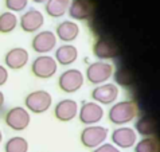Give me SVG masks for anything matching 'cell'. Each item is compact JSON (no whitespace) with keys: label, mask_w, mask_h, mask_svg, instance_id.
<instances>
[{"label":"cell","mask_w":160,"mask_h":152,"mask_svg":"<svg viewBox=\"0 0 160 152\" xmlns=\"http://www.w3.org/2000/svg\"><path fill=\"white\" fill-rule=\"evenodd\" d=\"M70 0H47L44 3V11L50 18H62L69 10Z\"/></svg>","instance_id":"cell-19"},{"label":"cell","mask_w":160,"mask_h":152,"mask_svg":"<svg viewBox=\"0 0 160 152\" xmlns=\"http://www.w3.org/2000/svg\"><path fill=\"white\" fill-rule=\"evenodd\" d=\"M113 65L104 61H97L86 69V79L93 85H102L112 77Z\"/></svg>","instance_id":"cell-5"},{"label":"cell","mask_w":160,"mask_h":152,"mask_svg":"<svg viewBox=\"0 0 160 152\" xmlns=\"http://www.w3.org/2000/svg\"><path fill=\"white\" fill-rule=\"evenodd\" d=\"M137 141V133L133 128L120 127L112 132V144L117 148H132Z\"/></svg>","instance_id":"cell-13"},{"label":"cell","mask_w":160,"mask_h":152,"mask_svg":"<svg viewBox=\"0 0 160 152\" xmlns=\"http://www.w3.org/2000/svg\"><path fill=\"white\" fill-rule=\"evenodd\" d=\"M78 114V104L77 101L72 98H65L61 100L54 108V116L58 121L62 123H69L73 119L77 117Z\"/></svg>","instance_id":"cell-14"},{"label":"cell","mask_w":160,"mask_h":152,"mask_svg":"<svg viewBox=\"0 0 160 152\" xmlns=\"http://www.w3.org/2000/svg\"><path fill=\"white\" fill-rule=\"evenodd\" d=\"M30 121L31 117L28 110L26 108H22V106H14L4 116V123H6L7 127L12 129V131H18V132L27 129Z\"/></svg>","instance_id":"cell-6"},{"label":"cell","mask_w":160,"mask_h":152,"mask_svg":"<svg viewBox=\"0 0 160 152\" xmlns=\"http://www.w3.org/2000/svg\"><path fill=\"white\" fill-rule=\"evenodd\" d=\"M135 152H160V144L156 137H143V140L136 141Z\"/></svg>","instance_id":"cell-23"},{"label":"cell","mask_w":160,"mask_h":152,"mask_svg":"<svg viewBox=\"0 0 160 152\" xmlns=\"http://www.w3.org/2000/svg\"><path fill=\"white\" fill-rule=\"evenodd\" d=\"M104 117V108L97 102H85L79 109V123L83 125H97Z\"/></svg>","instance_id":"cell-11"},{"label":"cell","mask_w":160,"mask_h":152,"mask_svg":"<svg viewBox=\"0 0 160 152\" xmlns=\"http://www.w3.org/2000/svg\"><path fill=\"white\" fill-rule=\"evenodd\" d=\"M3 106H4V93L0 90V110L3 109Z\"/></svg>","instance_id":"cell-28"},{"label":"cell","mask_w":160,"mask_h":152,"mask_svg":"<svg viewBox=\"0 0 160 152\" xmlns=\"http://www.w3.org/2000/svg\"><path fill=\"white\" fill-rule=\"evenodd\" d=\"M18 18L14 12L4 11L0 14V34H10L18 26Z\"/></svg>","instance_id":"cell-21"},{"label":"cell","mask_w":160,"mask_h":152,"mask_svg":"<svg viewBox=\"0 0 160 152\" xmlns=\"http://www.w3.org/2000/svg\"><path fill=\"white\" fill-rule=\"evenodd\" d=\"M34 3H37V4H43V3H46L47 0H32Z\"/></svg>","instance_id":"cell-29"},{"label":"cell","mask_w":160,"mask_h":152,"mask_svg":"<svg viewBox=\"0 0 160 152\" xmlns=\"http://www.w3.org/2000/svg\"><path fill=\"white\" fill-rule=\"evenodd\" d=\"M135 129V132H137L143 137H152L156 132V123L153 121V119L148 117V116H143L136 121Z\"/></svg>","instance_id":"cell-20"},{"label":"cell","mask_w":160,"mask_h":152,"mask_svg":"<svg viewBox=\"0 0 160 152\" xmlns=\"http://www.w3.org/2000/svg\"><path fill=\"white\" fill-rule=\"evenodd\" d=\"M92 152H121L117 147H114L112 143H104V144L98 145L97 148H94Z\"/></svg>","instance_id":"cell-26"},{"label":"cell","mask_w":160,"mask_h":152,"mask_svg":"<svg viewBox=\"0 0 160 152\" xmlns=\"http://www.w3.org/2000/svg\"><path fill=\"white\" fill-rule=\"evenodd\" d=\"M28 0H4V6L10 12H22L26 10Z\"/></svg>","instance_id":"cell-24"},{"label":"cell","mask_w":160,"mask_h":152,"mask_svg":"<svg viewBox=\"0 0 160 152\" xmlns=\"http://www.w3.org/2000/svg\"><path fill=\"white\" fill-rule=\"evenodd\" d=\"M106 137H108V128L101 125H88L82 129L79 140L85 148L94 149L98 145L104 144Z\"/></svg>","instance_id":"cell-2"},{"label":"cell","mask_w":160,"mask_h":152,"mask_svg":"<svg viewBox=\"0 0 160 152\" xmlns=\"http://www.w3.org/2000/svg\"><path fill=\"white\" fill-rule=\"evenodd\" d=\"M24 104L27 110L32 112L35 114H42L51 108L52 97L46 90H35L26 96Z\"/></svg>","instance_id":"cell-3"},{"label":"cell","mask_w":160,"mask_h":152,"mask_svg":"<svg viewBox=\"0 0 160 152\" xmlns=\"http://www.w3.org/2000/svg\"><path fill=\"white\" fill-rule=\"evenodd\" d=\"M116 79L121 84V85H129L132 82V75L128 73L127 70H120L117 71V74H116Z\"/></svg>","instance_id":"cell-25"},{"label":"cell","mask_w":160,"mask_h":152,"mask_svg":"<svg viewBox=\"0 0 160 152\" xmlns=\"http://www.w3.org/2000/svg\"><path fill=\"white\" fill-rule=\"evenodd\" d=\"M8 79V70L4 68L3 65H0V86H3Z\"/></svg>","instance_id":"cell-27"},{"label":"cell","mask_w":160,"mask_h":152,"mask_svg":"<svg viewBox=\"0 0 160 152\" xmlns=\"http://www.w3.org/2000/svg\"><path fill=\"white\" fill-rule=\"evenodd\" d=\"M28 59H30V54L23 47H14L11 50H8L7 54L4 55V63H6L8 69L12 70L23 69L28 63Z\"/></svg>","instance_id":"cell-16"},{"label":"cell","mask_w":160,"mask_h":152,"mask_svg":"<svg viewBox=\"0 0 160 152\" xmlns=\"http://www.w3.org/2000/svg\"><path fill=\"white\" fill-rule=\"evenodd\" d=\"M94 4L92 0H70L69 16L74 20H88L93 15Z\"/></svg>","instance_id":"cell-15"},{"label":"cell","mask_w":160,"mask_h":152,"mask_svg":"<svg viewBox=\"0 0 160 152\" xmlns=\"http://www.w3.org/2000/svg\"><path fill=\"white\" fill-rule=\"evenodd\" d=\"M139 114V106L135 101L127 100V101H120L114 104L109 109L108 119L109 121L114 125H124L131 123L133 119L137 117Z\"/></svg>","instance_id":"cell-1"},{"label":"cell","mask_w":160,"mask_h":152,"mask_svg":"<svg viewBox=\"0 0 160 152\" xmlns=\"http://www.w3.org/2000/svg\"><path fill=\"white\" fill-rule=\"evenodd\" d=\"M79 35V26L72 20H63L57 26L55 37L65 43L74 42Z\"/></svg>","instance_id":"cell-17"},{"label":"cell","mask_w":160,"mask_h":152,"mask_svg":"<svg viewBox=\"0 0 160 152\" xmlns=\"http://www.w3.org/2000/svg\"><path fill=\"white\" fill-rule=\"evenodd\" d=\"M58 70V63L50 55H39L31 63V73L37 78L48 79L55 75Z\"/></svg>","instance_id":"cell-4"},{"label":"cell","mask_w":160,"mask_h":152,"mask_svg":"<svg viewBox=\"0 0 160 152\" xmlns=\"http://www.w3.org/2000/svg\"><path fill=\"white\" fill-rule=\"evenodd\" d=\"M83 74L78 69L65 70L58 78V86L65 93H75L83 86Z\"/></svg>","instance_id":"cell-7"},{"label":"cell","mask_w":160,"mask_h":152,"mask_svg":"<svg viewBox=\"0 0 160 152\" xmlns=\"http://www.w3.org/2000/svg\"><path fill=\"white\" fill-rule=\"evenodd\" d=\"M78 58V50L77 47L73 46L70 43H66V44H62L58 48L55 50V57L54 59L58 65L61 66H69V65H73Z\"/></svg>","instance_id":"cell-18"},{"label":"cell","mask_w":160,"mask_h":152,"mask_svg":"<svg viewBox=\"0 0 160 152\" xmlns=\"http://www.w3.org/2000/svg\"><path fill=\"white\" fill-rule=\"evenodd\" d=\"M93 54H94L100 61L113 59L117 58L120 54V47L117 43H114L110 38L102 37L98 38L93 44Z\"/></svg>","instance_id":"cell-8"},{"label":"cell","mask_w":160,"mask_h":152,"mask_svg":"<svg viewBox=\"0 0 160 152\" xmlns=\"http://www.w3.org/2000/svg\"><path fill=\"white\" fill-rule=\"evenodd\" d=\"M4 152H28V141L22 136H14L6 141Z\"/></svg>","instance_id":"cell-22"},{"label":"cell","mask_w":160,"mask_h":152,"mask_svg":"<svg viewBox=\"0 0 160 152\" xmlns=\"http://www.w3.org/2000/svg\"><path fill=\"white\" fill-rule=\"evenodd\" d=\"M18 22H19L20 28L24 33L32 34V33H38L42 28V26L44 24V16L37 8H30L28 11H26L20 16V19Z\"/></svg>","instance_id":"cell-9"},{"label":"cell","mask_w":160,"mask_h":152,"mask_svg":"<svg viewBox=\"0 0 160 152\" xmlns=\"http://www.w3.org/2000/svg\"><path fill=\"white\" fill-rule=\"evenodd\" d=\"M118 88L114 84H102L92 90V98L100 105H110L117 100Z\"/></svg>","instance_id":"cell-12"},{"label":"cell","mask_w":160,"mask_h":152,"mask_svg":"<svg viewBox=\"0 0 160 152\" xmlns=\"http://www.w3.org/2000/svg\"><path fill=\"white\" fill-rule=\"evenodd\" d=\"M57 44V37L54 33L48 30H44L38 33L31 41V47L37 54H47V53L52 51Z\"/></svg>","instance_id":"cell-10"},{"label":"cell","mask_w":160,"mask_h":152,"mask_svg":"<svg viewBox=\"0 0 160 152\" xmlns=\"http://www.w3.org/2000/svg\"><path fill=\"white\" fill-rule=\"evenodd\" d=\"M2 140H3V133H2V131H0V143H2Z\"/></svg>","instance_id":"cell-30"}]
</instances>
